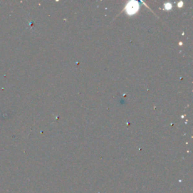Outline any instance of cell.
<instances>
[{
	"mask_svg": "<svg viewBox=\"0 0 193 193\" xmlns=\"http://www.w3.org/2000/svg\"><path fill=\"white\" fill-rule=\"evenodd\" d=\"M126 9L128 10V13L129 14H134L137 11V9H138V5L137 4V2H131L129 3V5L127 6Z\"/></svg>",
	"mask_w": 193,
	"mask_h": 193,
	"instance_id": "6da1fadb",
	"label": "cell"
}]
</instances>
